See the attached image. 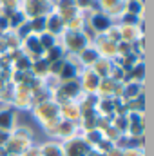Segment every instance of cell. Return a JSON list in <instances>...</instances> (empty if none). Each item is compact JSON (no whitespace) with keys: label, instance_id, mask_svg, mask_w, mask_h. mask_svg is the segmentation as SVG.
<instances>
[{"label":"cell","instance_id":"obj_1","mask_svg":"<svg viewBox=\"0 0 154 156\" xmlns=\"http://www.w3.org/2000/svg\"><path fill=\"white\" fill-rule=\"evenodd\" d=\"M94 24H96L98 27H105V26H107V22H105V18H96V20H94Z\"/></svg>","mask_w":154,"mask_h":156},{"label":"cell","instance_id":"obj_2","mask_svg":"<svg viewBox=\"0 0 154 156\" xmlns=\"http://www.w3.org/2000/svg\"><path fill=\"white\" fill-rule=\"evenodd\" d=\"M7 120H9V115H2V116H0V123H2V125H7V123H9Z\"/></svg>","mask_w":154,"mask_h":156}]
</instances>
